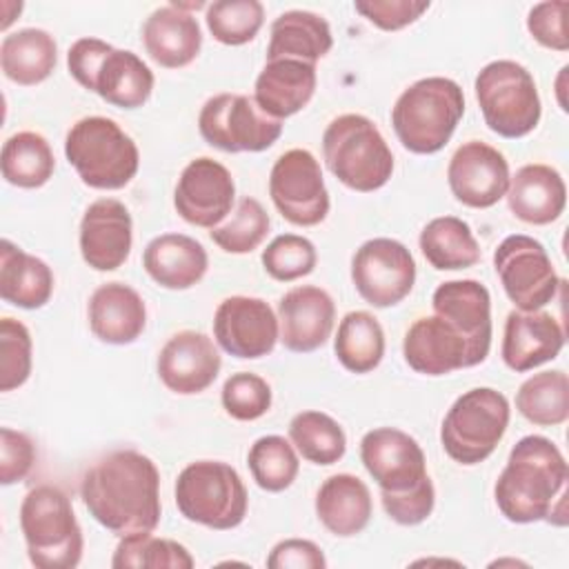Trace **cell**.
Returning a JSON list of instances; mask_svg holds the SVG:
<instances>
[{
    "label": "cell",
    "instance_id": "32",
    "mask_svg": "<svg viewBox=\"0 0 569 569\" xmlns=\"http://www.w3.org/2000/svg\"><path fill=\"white\" fill-rule=\"evenodd\" d=\"M333 47V36L329 22L302 9H291L280 13L269 29L267 60L293 58L316 64V60L325 58Z\"/></svg>",
    "mask_w": 569,
    "mask_h": 569
},
{
    "label": "cell",
    "instance_id": "4",
    "mask_svg": "<svg viewBox=\"0 0 569 569\" xmlns=\"http://www.w3.org/2000/svg\"><path fill=\"white\" fill-rule=\"evenodd\" d=\"M465 116L460 84L445 76L420 78L409 84L391 109V127L400 144L418 156L440 151Z\"/></svg>",
    "mask_w": 569,
    "mask_h": 569
},
{
    "label": "cell",
    "instance_id": "14",
    "mask_svg": "<svg viewBox=\"0 0 569 569\" xmlns=\"http://www.w3.org/2000/svg\"><path fill=\"white\" fill-rule=\"evenodd\" d=\"M269 196L278 213L296 227H316L329 213V191L320 162L309 149H289L271 167Z\"/></svg>",
    "mask_w": 569,
    "mask_h": 569
},
{
    "label": "cell",
    "instance_id": "21",
    "mask_svg": "<svg viewBox=\"0 0 569 569\" xmlns=\"http://www.w3.org/2000/svg\"><path fill=\"white\" fill-rule=\"evenodd\" d=\"M402 356L405 362L422 376H447L478 365L469 340L436 313L418 318L407 329Z\"/></svg>",
    "mask_w": 569,
    "mask_h": 569
},
{
    "label": "cell",
    "instance_id": "31",
    "mask_svg": "<svg viewBox=\"0 0 569 569\" xmlns=\"http://www.w3.org/2000/svg\"><path fill=\"white\" fill-rule=\"evenodd\" d=\"M53 271L38 258L13 244L0 242V298L20 309H40L53 293Z\"/></svg>",
    "mask_w": 569,
    "mask_h": 569
},
{
    "label": "cell",
    "instance_id": "44",
    "mask_svg": "<svg viewBox=\"0 0 569 569\" xmlns=\"http://www.w3.org/2000/svg\"><path fill=\"white\" fill-rule=\"evenodd\" d=\"M33 367V340L24 322L16 318L0 320V391L22 387Z\"/></svg>",
    "mask_w": 569,
    "mask_h": 569
},
{
    "label": "cell",
    "instance_id": "5",
    "mask_svg": "<svg viewBox=\"0 0 569 569\" xmlns=\"http://www.w3.org/2000/svg\"><path fill=\"white\" fill-rule=\"evenodd\" d=\"M67 67L80 87L120 109L142 107L156 84L153 71L138 53L91 36L78 38L69 47Z\"/></svg>",
    "mask_w": 569,
    "mask_h": 569
},
{
    "label": "cell",
    "instance_id": "7",
    "mask_svg": "<svg viewBox=\"0 0 569 569\" xmlns=\"http://www.w3.org/2000/svg\"><path fill=\"white\" fill-rule=\"evenodd\" d=\"M64 156L78 178L102 191L127 187L140 167V151L133 138L111 118H80L64 138Z\"/></svg>",
    "mask_w": 569,
    "mask_h": 569
},
{
    "label": "cell",
    "instance_id": "24",
    "mask_svg": "<svg viewBox=\"0 0 569 569\" xmlns=\"http://www.w3.org/2000/svg\"><path fill=\"white\" fill-rule=\"evenodd\" d=\"M565 347V329L549 311H518L513 309L505 320L502 362L516 371H531L553 360Z\"/></svg>",
    "mask_w": 569,
    "mask_h": 569
},
{
    "label": "cell",
    "instance_id": "45",
    "mask_svg": "<svg viewBox=\"0 0 569 569\" xmlns=\"http://www.w3.org/2000/svg\"><path fill=\"white\" fill-rule=\"evenodd\" d=\"M220 400L227 416L240 422H251L271 409V387L258 373L238 371L224 380Z\"/></svg>",
    "mask_w": 569,
    "mask_h": 569
},
{
    "label": "cell",
    "instance_id": "41",
    "mask_svg": "<svg viewBox=\"0 0 569 569\" xmlns=\"http://www.w3.org/2000/svg\"><path fill=\"white\" fill-rule=\"evenodd\" d=\"M204 22L213 40L227 47L251 42L264 24V7L258 0H216L207 4Z\"/></svg>",
    "mask_w": 569,
    "mask_h": 569
},
{
    "label": "cell",
    "instance_id": "34",
    "mask_svg": "<svg viewBox=\"0 0 569 569\" xmlns=\"http://www.w3.org/2000/svg\"><path fill=\"white\" fill-rule=\"evenodd\" d=\"M425 260L438 271L469 269L480 260V244L458 216H438L429 220L418 238Z\"/></svg>",
    "mask_w": 569,
    "mask_h": 569
},
{
    "label": "cell",
    "instance_id": "30",
    "mask_svg": "<svg viewBox=\"0 0 569 569\" xmlns=\"http://www.w3.org/2000/svg\"><path fill=\"white\" fill-rule=\"evenodd\" d=\"M371 513L373 500L369 487L353 473L329 476L316 493V516L338 538L360 533L369 525Z\"/></svg>",
    "mask_w": 569,
    "mask_h": 569
},
{
    "label": "cell",
    "instance_id": "42",
    "mask_svg": "<svg viewBox=\"0 0 569 569\" xmlns=\"http://www.w3.org/2000/svg\"><path fill=\"white\" fill-rule=\"evenodd\" d=\"M269 227H271V220L264 207L260 204V200L244 196L238 202L236 211L224 222L213 227L209 236L222 251L242 256V253H251L262 244V240L269 233Z\"/></svg>",
    "mask_w": 569,
    "mask_h": 569
},
{
    "label": "cell",
    "instance_id": "43",
    "mask_svg": "<svg viewBox=\"0 0 569 569\" xmlns=\"http://www.w3.org/2000/svg\"><path fill=\"white\" fill-rule=\"evenodd\" d=\"M260 260L267 276L278 282H293L316 269L318 251L313 242L305 236L280 233L267 244V249H262Z\"/></svg>",
    "mask_w": 569,
    "mask_h": 569
},
{
    "label": "cell",
    "instance_id": "38",
    "mask_svg": "<svg viewBox=\"0 0 569 569\" xmlns=\"http://www.w3.org/2000/svg\"><path fill=\"white\" fill-rule=\"evenodd\" d=\"M289 438L296 451L313 465H333L347 451V436L338 420L325 411L307 409L291 418Z\"/></svg>",
    "mask_w": 569,
    "mask_h": 569
},
{
    "label": "cell",
    "instance_id": "33",
    "mask_svg": "<svg viewBox=\"0 0 569 569\" xmlns=\"http://www.w3.org/2000/svg\"><path fill=\"white\" fill-rule=\"evenodd\" d=\"M56 64L58 44L49 31L27 27L2 38L0 67L11 82L20 87L40 84L53 73Z\"/></svg>",
    "mask_w": 569,
    "mask_h": 569
},
{
    "label": "cell",
    "instance_id": "19",
    "mask_svg": "<svg viewBox=\"0 0 569 569\" xmlns=\"http://www.w3.org/2000/svg\"><path fill=\"white\" fill-rule=\"evenodd\" d=\"M80 256L96 271H116L131 253L133 220L116 198L93 200L80 220Z\"/></svg>",
    "mask_w": 569,
    "mask_h": 569
},
{
    "label": "cell",
    "instance_id": "18",
    "mask_svg": "<svg viewBox=\"0 0 569 569\" xmlns=\"http://www.w3.org/2000/svg\"><path fill=\"white\" fill-rule=\"evenodd\" d=\"M509 162L496 147L469 140L460 144L447 167V182L458 202L471 209L498 204L509 189Z\"/></svg>",
    "mask_w": 569,
    "mask_h": 569
},
{
    "label": "cell",
    "instance_id": "17",
    "mask_svg": "<svg viewBox=\"0 0 569 569\" xmlns=\"http://www.w3.org/2000/svg\"><path fill=\"white\" fill-rule=\"evenodd\" d=\"M233 198L236 182L231 171L209 156L191 160L173 189V207L178 216L202 229L218 227L231 213Z\"/></svg>",
    "mask_w": 569,
    "mask_h": 569
},
{
    "label": "cell",
    "instance_id": "12",
    "mask_svg": "<svg viewBox=\"0 0 569 569\" xmlns=\"http://www.w3.org/2000/svg\"><path fill=\"white\" fill-rule=\"evenodd\" d=\"M198 131L209 147L220 151L258 153L280 138L282 120L267 116L244 93H218L202 104Z\"/></svg>",
    "mask_w": 569,
    "mask_h": 569
},
{
    "label": "cell",
    "instance_id": "8",
    "mask_svg": "<svg viewBox=\"0 0 569 569\" xmlns=\"http://www.w3.org/2000/svg\"><path fill=\"white\" fill-rule=\"evenodd\" d=\"M322 158L345 187L360 193L385 187L393 173V153L385 136L362 113H342L327 124Z\"/></svg>",
    "mask_w": 569,
    "mask_h": 569
},
{
    "label": "cell",
    "instance_id": "49",
    "mask_svg": "<svg viewBox=\"0 0 569 569\" xmlns=\"http://www.w3.org/2000/svg\"><path fill=\"white\" fill-rule=\"evenodd\" d=\"M269 569H325L327 558L313 540L287 538L273 545L267 556Z\"/></svg>",
    "mask_w": 569,
    "mask_h": 569
},
{
    "label": "cell",
    "instance_id": "1",
    "mask_svg": "<svg viewBox=\"0 0 569 569\" xmlns=\"http://www.w3.org/2000/svg\"><path fill=\"white\" fill-rule=\"evenodd\" d=\"M80 498L89 516L118 538L160 525V471L136 449L98 458L80 480Z\"/></svg>",
    "mask_w": 569,
    "mask_h": 569
},
{
    "label": "cell",
    "instance_id": "47",
    "mask_svg": "<svg viewBox=\"0 0 569 569\" xmlns=\"http://www.w3.org/2000/svg\"><path fill=\"white\" fill-rule=\"evenodd\" d=\"M429 0H356L353 9L382 31H398L413 24L425 11Z\"/></svg>",
    "mask_w": 569,
    "mask_h": 569
},
{
    "label": "cell",
    "instance_id": "6",
    "mask_svg": "<svg viewBox=\"0 0 569 569\" xmlns=\"http://www.w3.org/2000/svg\"><path fill=\"white\" fill-rule=\"evenodd\" d=\"M20 529L29 562L38 569H73L82 560L84 538L69 496L53 485H38L22 498Z\"/></svg>",
    "mask_w": 569,
    "mask_h": 569
},
{
    "label": "cell",
    "instance_id": "36",
    "mask_svg": "<svg viewBox=\"0 0 569 569\" xmlns=\"http://www.w3.org/2000/svg\"><path fill=\"white\" fill-rule=\"evenodd\" d=\"M338 362L351 373L373 371L385 356V331L378 318L369 311H349L333 338Z\"/></svg>",
    "mask_w": 569,
    "mask_h": 569
},
{
    "label": "cell",
    "instance_id": "10",
    "mask_svg": "<svg viewBox=\"0 0 569 569\" xmlns=\"http://www.w3.org/2000/svg\"><path fill=\"white\" fill-rule=\"evenodd\" d=\"M509 418L511 407L505 393L493 387H473L449 407L440 427V445L453 462L478 465L496 451Z\"/></svg>",
    "mask_w": 569,
    "mask_h": 569
},
{
    "label": "cell",
    "instance_id": "2",
    "mask_svg": "<svg viewBox=\"0 0 569 569\" xmlns=\"http://www.w3.org/2000/svg\"><path fill=\"white\" fill-rule=\"evenodd\" d=\"M567 480L569 467L558 445L531 433L509 451L507 465L496 480L493 498L509 522L531 525L547 520L565 527Z\"/></svg>",
    "mask_w": 569,
    "mask_h": 569
},
{
    "label": "cell",
    "instance_id": "15",
    "mask_svg": "<svg viewBox=\"0 0 569 569\" xmlns=\"http://www.w3.org/2000/svg\"><path fill=\"white\" fill-rule=\"evenodd\" d=\"M351 282L367 305L393 307L416 284V260L400 240L371 238L351 258Z\"/></svg>",
    "mask_w": 569,
    "mask_h": 569
},
{
    "label": "cell",
    "instance_id": "29",
    "mask_svg": "<svg viewBox=\"0 0 569 569\" xmlns=\"http://www.w3.org/2000/svg\"><path fill=\"white\" fill-rule=\"evenodd\" d=\"M142 267L156 284L171 291H184L204 278L209 256L191 236L160 233L144 247Z\"/></svg>",
    "mask_w": 569,
    "mask_h": 569
},
{
    "label": "cell",
    "instance_id": "27",
    "mask_svg": "<svg viewBox=\"0 0 569 569\" xmlns=\"http://www.w3.org/2000/svg\"><path fill=\"white\" fill-rule=\"evenodd\" d=\"M91 333L107 345H131L147 327L142 296L124 282L100 284L87 307Z\"/></svg>",
    "mask_w": 569,
    "mask_h": 569
},
{
    "label": "cell",
    "instance_id": "35",
    "mask_svg": "<svg viewBox=\"0 0 569 569\" xmlns=\"http://www.w3.org/2000/svg\"><path fill=\"white\" fill-rule=\"evenodd\" d=\"M2 178L20 189H38L47 184L56 171L51 144L42 133L18 131L2 144Z\"/></svg>",
    "mask_w": 569,
    "mask_h": 569
},
{
    "label": "cell",
    "instance_id": "40",
    "mask_svg": "<svg viewBox=\"0 0 569 569\" xmlns=\"http://www.w3.org/2000/svg\"><path fill=\"white\" fill-rule=\"evenodd\" d=\"M247 465L256 485L269 493H280L289 489L300 471V460L296 447L282 436L258 438L249 453Z\"/></svg>",
    "mask_w": 569,
    "mask_h": 569
},
{
    "label": "cell",
    "instance_id": "25",
    "mask_svg": "<svg viewBox=\"0 0 569 569\" xmlns=\"http://www.w3.org/2000/svg\"><path fill=\"white\" fill-rule=\"evenodd\" d=\"M198 4H164L149 13L142 24V44L149 58L164 69H182L191 64L202 47V31L189 9Z\"/></svg>",
    "mask_w": 569,
    "mask_h": 569
},
{
    "label": "cell",
    "instance_id": "48",
    "mask_svg": "<svg viewBox=\"0 0 569 569\" xmlns=\"http://www.w3.org/2000/svg\"><path fill=\"white\" fill-rule=\"evenodd\" d=\"M36 465L33 440L11 427L0 429V482L4 487L24 480Z\"/></svg>",
    "mask_w": 569,
    "mask_h": 569
},
{
    "label": "cell",
    "instance_id": "9",
    "mask_svg": "<svg viewBox=\"0 0 569 569\" xmlns=\"http://www.w3.org/2000/svg\"><path fill=\"white\" fill-rule=\"evenodd\" d=\"M176 507L189 522L227 531L244 520L249 498L240 473L231 465L196 460L178 473Z\"/></svg>",
    "mask_w": 569,
    "mask_h": 569
},
{
    "label": "cell",
    "instance_id": "16",
    "mask_svg": "<svg viewBox=\"0 0 569 569\" xmlns=\"http://www.w3.org/2000/svg\"><path fill=\"white\" fill-rule=\"evenodd\" d=\"M213 338L222 351L242 360L269 356L280 340L278 316L262 298L229 296L213 313Z\"/></svg>",
    "mask_w": 569,
    "mask_h": 569
},
{
    "label": "cell",
    "instance_id": "46",
    "mask_svg": "<svg viewBox=\"0 0 569 569\" xmlns=\"http://www.w3.org/2000/svg\"><path fill=\"white\" fill-rule=\"evenodd\" d=\"M567 9L569 4L565 0H549V2L533 4L527 16V29L531 38L547 49L567 51L569 49Z\"/></svg>",
    "mask_w": 569,
    "mask_h": 569
},
{
    "label": "cell",
    "instance_id": "37",
    "mask_svg": "<svg viewBox=\"0 0 569 569\" xmlns=\"http://www.w3.org/2000/svg\"><path fill=\"white\" fill-rule=\"evenodd\" d=\"M518 413L538 427H558L569 418V378L562 369L529 376L516 393Z\"/></svg>",
    "mask_w": 569,
    "mask_h": 569
},
{
    "label": "cell",
    "instance_id": "28",
    "mask_svg": "<svg viewBox=\"0 0 569 569\" xmlns=\"http://www.w3.org/2000/svg\"><path fill=\"white\" fill-rule=\"evenodd\" d=\"M316 64L293 58L267 60L253 84V100L258 107L276 118L284 120L302 111L316 93Z\"/></svg>",
    "mask_w": 569,
    "mask_h": 569
},
{
    "label": "cell",
    "instance_id": "13",
    "mask_svg": "<svg viewBox=\"0 0 569 569\" xmlns=\"http://www.w3.org/2000/svg\"><path fill=\"white\" fill-rule=\"evenodd\" d=\"M493 269L518 311H538L549 305L562 284L545 244L531 236H507L493 251Z\"/></svg>",
    "mask_w": 569,
    "mask_h": 569
},
{
    "label": "cell",
    "instance_id": "39",
    "mask_svg": "<svg viewBox=\"0 0 569 569\" xmlns=\"http://www.w3.org/2000/svg\"><path fill=\"white\" fill-rule=\"evenodd\" d=\"M193 565L196 560L184 545L158 538L153 531L122 536L111 558L116 569H191Z\"/></svg>",
    "mask_w": 569,
    "mask_h": 569
},
{
    "label": "cell",
    "instance_id": "11",
    "mask_svg": "<svg viewBox=\"0 0 569 569\" xmlns=\"http://www.w3.org/2000/svg\"><path fill=\"white\" fill-rule=\"evenodd\" d=\"M485 124L500 138L529 136L542 116L538 87L527 67L516 60L485 64L473 82Z\"/></svg>",
    "mask_w": 569,
    "mask_h": 569
},
{
    "label": "cell",
    "instance_id": "26",
    "mask_svg": "<svg viewBox=\"0 0 569 569\" xmlns=\"http://www.w3.org/2000/svg\"><path fill=\"white\" fill-rule=\"evenodd\" d=\"M509 211L527 224L556 222L567 204V184L558 169L531 162L522 164L511 178L505 193Z\"/></svg>",
    "mask_w": 569,
    "mask_h": 569
},
{
    "label": "cell",
    "instance_id": "3",
    "mask_svg": "<svg viewBox=\"0 0 569 569\" xmlns=\"http://www.w3.org/2000/svg\"><path fill=\"white\" fill-rule=\"evenodd\" d=\"M360 460L380 487L382 509L393 522L413 527L431 516L436 489L413 436L396 427H376L360 440Z\"/></svg>",
    "mask_w": 569,
    "mask_h": 569
},
{
    "label": "cell",
    "instance_id": "22",
    "mask_svg": "<svg viewBox=\"0 0 569 569\" xmlns=\"http://www.w3.org/2000/svg\"><path fill=\"white\" fill-rule=\"evenodd\" d=\"M333 298L316 284L289 289L278 302L280 342L293 353H311L320 349L333 331Z\"/></svg>",
    "mask_w": 569,
    "mask_h": 569
},
{
    "label": "cell",
    "instance_id": "20",
    "mask_svg": "<svg viewBox=\"0 0 569 569\" xmlns=\"http://www.w3.org/2000/svg\"><path fill=\"white\" fill-rule=\"evenodd\" d=\"M222 367L216 342L193 329L173 333L158 353V378L160 382L180 396L202 393L213 385Z\"/></svg>",
    "mask_w": 569,
    "mask_h": 569
},
{
    "label": "cell",
    "instance_id": "23",
    "mask_svg": "<svg viewBox=\"0 0 569 569\" xmlns=\"http://www.w3.org/2000/svg\"><path fill=\"white\" fill-rule=\"evenodd\" d=\"M433 313L451 322L471 345L480 362L491 349V296L489 289L471 278L447 280L431 296Z\"/></svg>",
    "mask_w": 569,
    "mask_h": 569
}]
</instances>
